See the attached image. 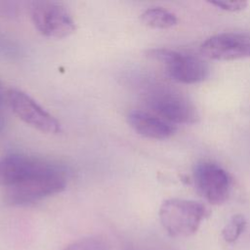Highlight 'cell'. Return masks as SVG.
Wrapping results in <instances>:
<instances>
[{
  "instance_id": "cell-1",
  "label": "cell",
  "mask_w": 250,
  "mask_h": 250,
  "mask_svg": "<svg viewBox=\"0 0 250 250\" xmlns=\"http://www.w3.org/2000/svg\"><path fill=\"white\" fill-rule=\"evenodd\" d=\"M66 183V170L57 164L49 171L7 187L3 193V199L6 204L11 206L27 205L62 191Z\"/></svg>"
},
{
  "instance_id": "cell-2",
  "label": "cell",
  "mask_w": 250,
  "mask_h": 250,
  "mask_svg": "<svg viewBox=\"0 0 250 250\" xmlns=\"http://www.w3.org/2000/svg\"><path fill=\"white\" fill-rule=\"evenodd\" d=\"M208 215L209 210L202 203L182 198L167 199L159 208L160 223L173 237L193 234Z\"/></svg>"
},
{
  "instance_id": "cell-3",
  "label": "cell",
  "mask_w": 250,
  "mask_h": 250,
  "mask_svg": "<svg viewBox=\"0 0 250 250\" xmlns=\"http://www.w3.org/2000/svg\"><path fill=\"white\" fill-rule=\"evenodd\" d=\"M145 103L151 113L171 124H191L198 119L194 104L185 95L166 87L148 91Z\"/></svg>"
},
{
  "instance_id": "cell-4",
  "label": "cell",
  "mask_w": 250,
  "mask_h": 250,
  "mask_svg": "<svg viewBox=\"0 0 250 250\" xmlns=\"http://www.w3.org/2000/svg\"><path fill=\"white\" fill-rule=\"evenodd\" d=\"M147 56L161 62L173 80L192 84L205 80L210 72L209 65L199 57L179 53L170 49H152Z\"/></svg>"
},
{
  "instance_id": "cell-5",
  "label": "cell",
  "mask_w": 250,
  "mask_h": 250,
  "mask_svg": "<svg viewBox=\"0 0 250 250\" xmlns=\"http://www.w3.org/2000/svg\"><path fill=\"white\" fill-rule=\"evenodd\" d=\"M31 21L39 33L50 38H64L75 30L68 10L54 1H35L30 4Z\"/></svg>"
},
{
  "instance_id": "cell-6",
  "label": "cell",
  "mask_w": 250,
  "mask_h": 250,
  "mask_svg": "<svg viewBox=\"0 0 250 250\" xmlns=\"http://www.w3.org/2000/svg\"><path fill=\"white\" fill-rule=\"evenodd\" d=\"M9 104L15 114L27 125L47 134H58L60 122L26 93L12 88L8 91Z\"/></svg>"
},
{
  "instance_id": "cell-7",
  "label": "cell",
  "mask_w": 250,
  "mask_h": 250,
  "mask_svg": "<svg viewBox=\"0 0 250 250\" xmlns=\"http://www.w3.org/2000/svg\"><path fill=\"white\" fill-rule=\"evenodd\" d=\"M195 187L202 197L211 204H222L230 192L231 181L228 172L220 165L203 161L193 171Z\"/></svg>"
},
{
  "instance_id": "cell-8",
  "label": "cell",
  "mask_w": 250,
  "mask_h": 250,
  "mask_svg": "<svg viewBox=\"0 0 250 250\" xmlns=\"http://www.w3.org/2000/svg\"><path fill=\"white\" fill-rule=\"evenodd\" d=\"M57 164L35 156L12 153L0 158V187H10L51 170Z\"/></svg>"
},
{
  "instance_id": "cell-9",
  "label": "cell",
  "mask_w": 250,
  "mask_h": 250,
  "mask_svg": "<svg viewBox=\"0 0 250 250\" xmlns=\"http://www.w3.org/2000/svg\"><path fill=\"white\" fill-rule=\"evenodd\" d=\"M201 53L216 61H233L250 57V35L240 32H224L206 39Z\"/></svg>"
},
{
  "instance_id": "cell-10",
  "label": "cell",
  "mask_w": 250,
  "mask_h": 250,
  "mask_svg": "<svg viewBox=\"0 0 250 250\" xmlns=\"http://www.w3.org/2000/svg\"><path fill=\"white\" fill-rule=\"evenodd\" d=\"M127 120L131 128L139 135L153 139L165 140L174 135L176 127L156 116L150 111L134 109L128 113Z\"/></svg>"
},
{
  "instance_id": "cell-11",
  "label": "cell",
  "mask_w": 250,
  "mask_h": 250,
  "mask_svg": "<svg viewBox=\"0 0 250 250\" xmlns=\"http://www.w3.org/2000/svg\"><path fill=\"white\" fill-rule=\"evenodd\" d=\"M142 21L151 27L158 29L170 28L177 24V17L163 8H149L141 15Z\"/></svg>"
},
{
  "instance_id": "cell-12",
  "label": "cell",
  "mask_w": 250,
  "mask_h": 250,
  "mask_svg": "<svg viewBox=\"0 0 250 250\" xmlns=\"http://www.w3.org/2000/svg\"><path fill=\"white\" fill-rule=\"evenodd\" d=\"M246 227V220L243 215H233L222 230V236L225 241L231 243L234 242L243 232Z\"/></svg>"
},
{
  "instance_id": "cell-13",
  "label": "cell",
  "mask_w": 250,
  "mask_h": 250,
  "mask_svg": "<svg viewBox=\"0 0 250 250\" xmlns=\"http://www.w3.org/2000/svg\"><path fill=\"white\" fill-rule=\"evenodd\" d=\"M62 250H107V245L102 238L85 237L68 244Z\"/></svg>"
},
{
  "instance_id": "cell-14",
  "label": "cell",
  "mask_w": 250,
  "mask_h": 250,
  "mask_svg": "<svg viewBox=\"0 0 250 250\" xmlns=\"http://www.w3.org/2000/svg\"><path fill=\"white\" fill-rule=\"evenodd\" d=\"M212 5L229 12H238L246 8L247 2L245 1H215L210 2Z\"/></svg>"
},
{
  "instance_id": "cell-15",
  "label": "cell",
  "mask_w": 250,
  "mask_h": 250,
  "mask_svg": "<svg viewBox=\"0 0 250 250\" xmlns=\"http://www.w3.org/2000/svg\"><path fill=\"white\" fill-rule=\"evenodd\" d=\"M21 4L13 1H0V16L13 18L20 12Z\"/></svg>"
},
{
  "instance_id": "cell-16",
  "label": "cell",
  "mask_w": 250,
  "mask_h": 250,
  "mask_svg": "<svg viewBox=\"0 0 250 250\" xmlns=\"http://www.w3.org/2000/svg\"><path fill=\"white\" fill-rule=\"evenodd\" d=\"M4 125H5V120H4L3 116L0 114V131H2Z\"/></svg>"
},
{
  "instance_id": "cell-17",
  "label": "cell",
  "mask_w": 250,
  "mask_h": 250,
  "mask_svg": "<svg viewBox=\"0 0 250 250\" xmlns=\"http://www.w3.org/2000/svg\"><path fill=\"white\" fill-rule=\"evenodd\" d=\"M0 103H1V91H0Z\"/></svg>"
}]
</instances>
